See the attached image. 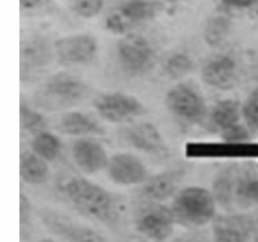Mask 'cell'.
<instances>
[{
	"label": "cell",
	"instance_id": "6da1fadb",
	"mask_svg": "<svg viewBox=\"0 0 258 242\" xmlns=\"http://www.w3.org/2000/svg\"><path fill=\"white\" fill-rule=\"evenodd\" d=\"M61 194L73 208L92 220L115 223L119 218L121 205L102 186L83 176H71L61 186Z\"/></svg>",
	"mask_w": 258,
	"mask_h": 242
},
{
	"label": "cell",
	"instance_id": "7a4b0ae2",
	"mask_svg": "<svg viewBox=\"0 0 258 242\" xmlns=\"http://www.w3.org/2000/svg\"><path fill=\"white\" fill-rule=\"evenodd\" d=\"M216 207L218 202L213 191L200 186H189L177 191L171 204L176 223L187 228H199L213 221L216 216Z\"/></svg>",
	"mask_w": 258,
	"mask_h": 242
},
{
	"label": "cell",
	"instance_id": "3957f363",
	"mask_svg": "<svg viewBox=\"0 0 258 242\" xmlns=\"http://www.w3.org/2000/svg\"><path fill=\"white\" fill-rule=\"evenodd\" d=\"M87 91V86L81 79L68 75V73H58L40 87L36 100L37 105L47 110H58L81 102L86 97Z\"/></svg>",
	"mask_w": 258,
	"mask_h": 242
},
{
	"label": "cell",
	"instance_id": "277c9868",
	"mask_svg": "<svg viewBox=\"0 0 258 242\" xmlns=\"http://www.w3.org/2000/svg\"><path fill=\"white\" fill-rule=\"evenodd\" d=\"M118 62L124 73L131 76L145 75L155 63V50L142 36L126 34L118 44Z\"/></svg>",
	"mask_w": 258,
	"mask_h": 242
},
{
	"label": "cell",
	"instance_id": "5b68a950",
	"mask_svg": "<svg viewBox=\"0 0 258 242\" xmlns=\"http://www.w3.org/2000/svg\"><path fill=\"white\" fill-rule=\"evenodd\" d=\"M165 103L174 116L185 123L197 125L207 116V105L204 97L196 87L187 83H179L166 94Z\"/></svg>",
	"mask_w": 258,
	"mask_h": 242
},
{
	"label": "cell",
	"instance_id": "8992f818",
	"mask_svg": "<svg viewBox=\"0 0 258 242\" xmlns=\"http://www.w3.org/2000/svg\"><path fill=\"white\" fill-rule=\"evenodd\" d=\"M95 111L108 123H124L144 113V105L134 95L123 92H107L95 97Z\"/></svg>",
	"mask_w": 258,
	"mask_h": 242
},
{
	"label": "cell",
	"instance_id": "52a82bcc",
	"mask_svg": "<svg viewBox=\"0 0 258 242\" xmlns=\"http://www.w3.org/2000/svg\"><path fill=\"white\" fill-rule=\"evenodd\" d=\"M56 60L63 65H89L97 55V40L91 34H75L55 40Z\"/></svg>",
	"mask_w": 258,
	"mask_h": 242
},
{
	"label": "cell",
	"instance_id": "ba28073f",
	"mask_svg": "<svg viewBox=\"0 0 258 242\" xmlns=\"http://www.w3.org/2000/svg\"><path fill=\"white\" fill-rule=\"evenodd\" d=\"M176 224V218L173 215L171 207L153 205L137 218L136 228L137 232L152 240H165L173 234Z\"/></svg>",
	"mask_w": 258,
	"mask_h": 242
},
{
	"label": "cell",
	"instance_id": "9c48e42d",
	"mask_svg": "<svg viewBox=\"0 0 258 242\" xmlns=\"http://www.w3.org/2000/svg\"><path fill=\"white\" fill-rule=\"evenodd\" d=\"M107 173L113 183L119 186H137L147 181L149 173L141 158L131 153H116L110 157Z\"/></svg>",
	"mask_w": 258,
	"mask_h": 242
},
{
	"label": "cell",
	"instance_id": "30bf717a",
	"mask_svg": "<svg viewBox=\"0 0 258 242\" xmlns=\"http://www.w3.org/2000/svg\"><path fill=\"white\" fill-rule=\"evenodd\" d=\"M187 157L190 158H247L258 155V144L253 142H216V144H196L187 145Z\"/></svg>",
	"mask_w": 258,
	"mask_h": 242
},
{
	"label": "cell",
	"instance_id": "8fae6325",
	"mask_svg": "<svg viewBox=\"0 0 258 242\" xmlns=\"http://www.w3.org/2000/svg\"><path fill=\"white\" fill-rule=\"evenodd\" d=\"M202 79L207 86L218 91H229L237 84V65L228 55H216L205 63L202 70Z\"/></svg>",
	"mask_w": 258,
	"mask_h": 242
},
{
	"label": "cell",
	"instance_id": "7c38bea8",
	"mask_svg": "<svg viewBox=\"0 0 258 242\" xmlns=\"http://www.w3.org/2000/svg\"><path fill=\"white\" fill-rule=\"evenodd\" d=\"M255 223L245 215H220L213 220V234L216 240L244 242L252 237Z\"/></svg>",
	"mask_w": 258,
	"mask_h": 242
},
{
	"label": "cell",
	"instance_id": "4fadbf2b",
	"mask_svg": "<svg viewBox=\"0 0 258 242\" xmlns=\"http://www.w3.org/2000/svg\"><path fill=\"white\" fill-rule=\"evenodd\" d=\"M126 137L133 147H136L141 152L149 153V155L161 157V155H166L169 152L160 129L155 125L147 123V121L133 125L127 129Z\"/></svg>",
	"mask_w": 258,
	"mask_h": 242
},
{
	"label": "cell",
	"instance_id": "5bb4252c",
	"mask_svg": "<svg viewBox=\"0 0 258 242\" xmlns=\"http://www.w3.org/2000/svg\"><path fill=\"white\" fill-rule=\"evenodd\" d=\"M73 158L75 163L83 169V171L94 174L99 173L108 165V153L102 144L92 139H79L73 144Z\"/></svg>",
	"mask_w": 258,
	"mask_h": 242
},
{
	"label": "cell",
	"instance_id": "9a60e30c",
	"mask_svg": "<svg viewBox=\"0 0 258 242\" xmlns=\"http://www.w3.org/2000/svg\"><path fill=\"white\" fill-rule=\"evenodd\" d=\"M181 181L179 171H165L147 177V181L142 184V197L150 202H163L169 197L176 196L177 184Z\"/></svg>",
	"mask_w": 258,
	"mask_h": 242
},
{
	"label": "cell",
	"instance_id": "2e32d148",
	"mask_svg": "<svg viewBox=\"0 0 258 242\" xmlns=\"http://www.w3.org/2000/svg\"><path fill=\"white\" fill-rule=\"evenodd\" d=\"M242 103L236 99H224L216 102L210 111V126L220 136L226 129L242 123Z\"/></svg>",
	"mask_w": 258,
	"mask_h": 242
},
{
	"label": "cell",
	"instance_id": "e0dca14e",
	"mask_svg": "<svg viewBox=\"0 0 258 242\" xmlns=\"http://www.w3.org/2000/svg\"><path fill=\"white\" fill-rule=\"evenodd\" d=\"M56 128L60 133L68 136H102L105 133L99 121L83 111L67 113L64 116H61Z\"/></svg>",
	"mask_w": 258,
	"mask_h": 242
},
{
	"label": "cell",
	"instance_id": "ac0fdd59",
	"mask_svg": "<svg viewBox=\"0 0 258 242\" xmlns=\"http://www.w3.org/2000/svg\"><path fill=\"white\" fill-rule=\"evenodd\" d=\"M20 176L28 184H42L48 177L47 160L39 157L36 152H23L20 157Z\"/></svg>",
	"mask_w": 258,
	"mask_h": 242
},
{
	"label": "cell",
	"instance_id": "d6986e66",
	"mask_svg": "<svg viewBox=\"0 0 258 242\" xmlns=\"http://www.w3.org/2000/svg\"><path fill=\"white\" fill-rule=\"evenodd\" d=\"M239 179V174L234 171L232 168H226L224 171L218 174L215 186H213V194L216 202L224 208H231L236 205L234 202V192H236V184Z\"/></svg>",
	"mask_w": 258,
	"mask_h": 242
},
{
	"label": "cell",
	"instance_id": "ffe728a7",
	"mask_svg": "<svg viewBox=\"0 0 258 242\" xmlns=\"http://www.w3.org/2000/svg\"><path fill=\"white\" fill-rule=\"evenodd\" d=\"M32 152H36L39 157H42L47 161H55L61 152V141L53 133L40 131L34 134L31 142Z\"/></svg>",
	"mask_w": 258,
	"mask_h": 242
},
{
	"label": "cell",
	"instance_id": "44dd1931",
	"mask_svg": "<svg viewBox=\"0 0 258 242\" xmlns=\"http://www.w3.org/2000/svg\"><path fill=\"white\" fill-rule=\"evenodd\" d=\"M234 202L240 208H250L258 205V177L239 176L234 192Z\"/></svg>",
	"mask_w": 258,
	"mask_h": 242
},
{
	"label": "cell",
	"instance_id": "7402d4cb",
	"mask_svg": "<svg viewBox=\"0 0 258 242\" xmlns=\"http://www.w3.org/2000/svg\"><path fill=\"white\" fill-rule=\"evenodd\" d=\"M119 8L126 15V18L133 23V26L149 21L157 15V7L150 0H127Z\"/></svg>",
	"mask_w": 258,
	"mask_h": 242
},
{
	"label": "cell",
	"instance_id": "603a6c76",
	"mask_svg": "<svg viewBox=\"0 0 258 242\" xmlns=\"http://www.w3.org/2000/svg\"><path fill=\"white\" fill-rule=\"evenodd\" d=\"M229 32H231V21L223 15L213 16V18L208 20L205 26V32H204L205 42L210 47H218L228 39Z\"/></svg>",
	"mask_w": 258,
	"mask_h": 242
},
{
	"label": "cell",
	"instance_id": "cb8c5ba5",
	"mask_svg": "<svg viewBox=\"0 0 258 242\" xmlns=\"http://www.w3.org/2000/svg\"><path fill=\"white\" fill-rule=\"evenodd\" d=\"M190 70H192V60H190V56L184 52L173 53L165 62V73L171 79H181L185 75H189Z\"/></svg>",
	"mask_w": 258,
	"mask_h": 242
},
{
	"label": "cell",
	"instance_id": "d4e9b609",
	"mask_svg": "<svg viewBox=\"0 0 258 242\" xmlns=\"http://www.w3.org/2000/svg\"><path fill=\"white\" fill-rule=\"evenodd\" d=\"M20 121H21V128L24 129V131H28V133L37 134L40 131H45L44 116L40 115L39 111L26 107L24 103L21 105V108H20Z\"/></svg>",
	"mask_w": 258,
	"mask_h": 242
},
{
	"label": "cell",
	"instance_id": "484cf974",
	"mask_svg": "<svg viewBox=\"0 0 258 242\" xmlns=\"http://www.w3.org/2000/svg\"><path fill=\"white\" fill-rule=\"evenodd\" d=\"M242 118L253 133H258V86L252 89L242 103Z\"/></svg>",
	"mask_w": 258,
	"mask_h": 242
},
{
	"label": "cell",
	"instance_id": "4316f807",
	"mask_svg": "<svg viewBox=\"0 0 258 242\" xmlns=\"http://www.w3.org/2000/svg\"><path fill=\"white\" fill-rule=\"evenodd\" d=\"M105 28L115 36H126L134 26H133V23L126 18V15L121 12V8H116V10L108 13L107 20H105Z\"/></svg>",
	"mask_w": 258,
	"mask_h": 242
},
{
	"label": "cell",
	"instance_id": "83f0119b",
	"mask_svg": "<svg viewBox=\"0 0 258 242\" xmlns=\"http://www.w3.org/2000/svg\"><path fill=\"white\" fill-rule=\"evenodd\" d=\"M103 8V0H73V10L81 18H94Z\"/></svg>",
	"mask_w": 258,
	"mask_h": 242
},
{
	"label": "cell",
	"instance_id": "f1b7e54d",
	"mask_svg": "<svg viewBox=\"0 0 258 242\" xmlns=\"http://www.w3.org/2000/svg\"><path fill=\"white\" fill-rule=\"evenodd\" d=\"M224 5L231 8H237V10H244V8H250L258 4V0H223Z\"/></svg>",
	"mask_w": 258,
	"mask_h": 242
},
{
	"label": "cell",
	"instance_id": "f546056e",
	"mask_svg": "<svg viewBox=\"0 0 258 242\" xmlns=\"http://www.w3.org/2000/svg\"><path fill=\"white\" fill-rule=\"evenodd\" d=\"M42 0H20V7L23 10H32V8H36L40 5Z\"/></svg>",
	"mask_w": 258,
	"mask_h": 242
},
{
	"label": "cell",
	"instance_id": "4dcf8cb0",
	"mask_svg": "<svg viewBox=\"0 0 258 242\" xmlns=\"http://www.w3.org/2000/svg\"><path fill=\"white\" fill-rule=\"evenodd\" d=\"M256 158H258V155H256Z\"/></svg>",
	"mask_w": 258,
	"mask_h": 242
}]
</instances>
